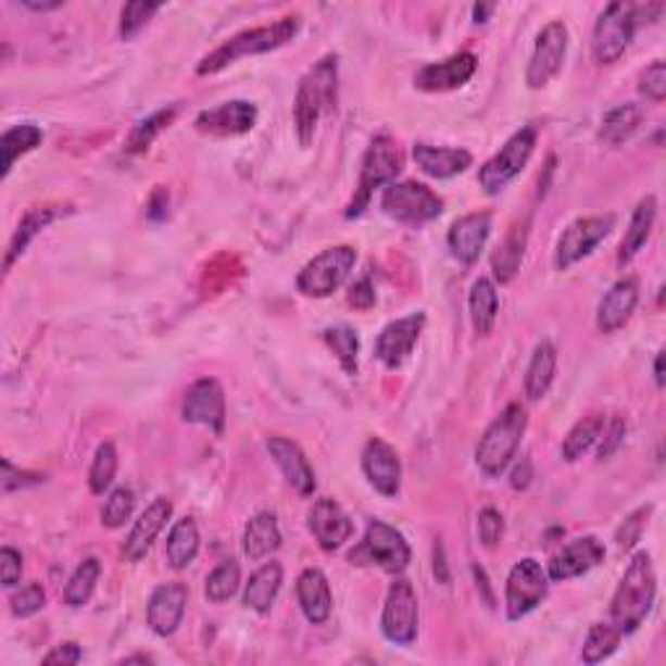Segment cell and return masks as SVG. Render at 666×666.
<instances>
[{
	"mask_svg": "<svg viewBox=\"0 0 666 666\" xmlns=\"http://www.w3.org/2000/svg\"><path fill=\"white\" fill-rule=\"evenodd\" d=\"M339 102V58L326 55L297 84L294 128L302 147H310L323 115H331Z\"/></svg>",
	"mask_w": 666,
	"mask_h": 666,
	"instance_id": "6da1fadb",
	"label": "cell"
},
{
	"mask_svg": "<svg viewBox=\"0 0 666 666\" xmlns=\"http://www.w3.org/2000/svg\"><path fill=\"white\" fill-rule=\"evenodd\" d=\"M654 602H656L654 563H651L649 552H638V555L630 560L623 580H619L615 596H612V606H610L612 625H615L623 636H630V632H636L645 623Z\"/></svg>",
	"mask_w": 666,
	"mask_h": 666,
	"instance_id": "7a4b0ae2",
	"label": "cell"
},
{
	"mask_svg": "<svg viewBox=\"0 0 666 666\" xmlns=\"http://www.w3.org/2000/svg\"><path fill=\"white\" fill-rule=\"evenodd\" d=\"M297 29H300V18L297 16H285L279 22L266 24V26H255V29H246L240 35L229 37L227 42H222L219 48L211 50L201 63H198V76H214L219 71L233 65L240 58L250 55H263V52H272L281 45L292 42Z\"/></svg>",
	"mask_w": 666,
	"mask_h": 666,
	"instance_id": "3957f363",
	"label": "cell"
},
{
	"mask_svg": "<svg viewBox=\"0 0 666 666\" xmlns=\"http://www.w3.org/2000/svg\"><path fill=\"white\" fill-rule=\"evenodd\" d=\"M526 425H529L526 409L520 404H507L500 412V417L487 427L485 435L479 438L477 453H474L479 472L485 477L498 479L507 472V466L516 458L520 440H524Z\"/></svg>",
	"mask_w": 666,
	"mask_h": 666,
	"instance_id": "277c9868",
	"label": "cell"
},
{
	"mask_svg": "<svg viewBox=\"0 0 666 666\" xmlns=\"http://www.w3.org/2000/svg\"><path fill=\"white\" fill-rule=\"evenodd\" d=\"M401 169H404V154H401L399 143H395L391 136H375L370 147H367L365 160H362L357 193H354L352 203H349L347 209L349 219H354V216H360L362 211L367 209L375 190L395 183Z\"/></svg>",
	"mask_w": 666,
	"mask_h": 666,
	"instance_id": "5b68a950",
	"label": "cell"
},
{
	"mask_svg": "<svg viewBox=\"0 0 666 666\" xmlns=\"http://www.w3.org/2000/svg\"><path fill=\"white\" fill-rule=\"evenodd\" d=\"M352 565H378L391 576H401L412 563V546L404 539V533L382 520L367 524L365 539L349 552Z\"/></svg>",
	"mask_w": 666,
	"mask_h": 666,
	"instance_id": "8992f818",
	"label": "cell"
},
{
	"mask_svg": "<svg viewBox=\"0 0 666 666\" xmlns=\"http://www.w3.org/2000/svg\"><path fill=\"white\" fill-rule=\"evenodd\" d=\"M382 214L406 227H422L443 214V198L422 183H391L380 196Z\"/></svg>",
	"mask_w": 666,
	"mask_h": 666,
	"instance_id": "52a82bcc",
	"label": "cell"
},
{
	"mask_svg": "<svg viewBox=\"0 0 666 666\" xmlns=\"http://www.w3.org/2000/svg\"><path fill=\"white\" fill-rule=\"evenodd\" d=\"M533 147H537V130H533L531 125L516 130V134L507 138L505 147L479 169L481 190H485L487 196L503 193V190L524 173V167L529 164L533 154Z\"/></svg>",
	"mask_w": 666,
	"mask_h": 666,
	"instance_id": "ba28073f",
	"label": "cell"
},
{
	"mask_svg": "<svg viewBox=\"0 0 666 666\" xmlns=\"http://www.w3.org/2000/svg\"><path fill=\"white\" fill-rule=\"evenodd\" d=\"M638 26V11L636 5L628 3H610L599 16L596 26H593V58L596 63L612 65L625 55L632 42Z\"/></svg>",
	"mask_w": 666,
	"mask_h": 666,
	"instance_id": "9c48e42d",
	"label": "cell"
},
{
	"mask_svg": "<svg viewBox=\"0 0 666 666\" xmlns=\"http://www.w3.org/2000/svg\"><path fill=\"white\" fill-rule=\"evenodd\" d=\"M380 630L388 643L401 645V649L417 641L419 602L417 591H414V586L406 578H395L391 589H388L386 604H382Z\"/></svg>",
	"mask_w": 666,
	"mask_h": 666,
	"instance_id": "30bf717a",
	"label": "cell"
},
{
	"mask_svg": "<svg viewBox=\"0 0 666 666\" xmlns=\"http://www.w3.org/2000/svg\"><path fill=\"white\" fill-rule=\"evenodd\" d=\"M357 263V250L352 246H336L323 250L313 261L305 263L297 276V289L305 297H328L347 281Z\"/></svg>",
	"mask_w": 666,
	"mask_h": 666,
	"instance_id": "8fae6325",
	"label": "cell"
},
{
	"mask_svg": "<svg viewBox=\"0 0 666 666\" xmlns=\"http://www.w3.org/2000/svg\"><path fill=\"white\" fill-rule=\"evenodd\" d=\"M550 593V576L533 557H524L507 573L505 583V612L511 623L531 615Z\"/></svg>",
	"mask_w": 666,
	"mask_h": 666,
	"instance_id": "7c38bea8",
	"label": "cell"
},
{
	"mask_svg": "<svg viewBox=\"0 0 666 666\" xmlns=\"http://www.w3.org/2000/svg\"><path fill=\"white\" fill-rule=\"evenodd\" d=\"M568 26L563 22L546 24L544 29L539 32L529 68H526V84H529V89H544L546 84L563 71L565 55H568Z\"/></svg>",
	"mask_w": 666,
	"mask_h": 666,
	"instance_id": "4fadbf2b",
	"label": "cell"
},
{
	"mask_svg": "<svg viewBox=\"0 0 666 666\" xmlns=\"http://www.w3.org/2000/svg\"><path fill=\"white\" fill-rule=\"evenodd\" d=\"M615 227V216H586V219H576L560 235L557 250H555V268L557 272H568L578 261L593 253L599 242L606 240V235Z\"/></svg>",
	"mask_w": 666,
	"mask_h": 666,
	"instance_id": "5bb4252c",
	"label": "cell"
},
{
	"mask_svg": "<svg viewBox=\"0 0 666 666\" xmlns=\"http://www.w3.org/2000/svg\"><path fill=\"white\" fill-rule=\"evenodd\" d=\"M183 419L190 425L211 427L214 432L224 430L227 422V401H224V388L219 380L201 378L188 388L186 399H183Z\"/></svg>",
	"mask_w": 666,
	"mask_h": 666,
	"instance_id": "9a60e30c",
	"label": "cell"
},
{
	"mask_svg": "<svg viewBox=\"0 0 666 666\" xmlns=\"http://www.w3.org/2000/svg\"><path fill=\"white\" fill-rule=\"evenodd\" d=\"M425 313H412L406 318L391 321L382 328L378 341H375V357H378L388 370H395L409 360V354L417 347L422 328H425Z\"/></svg>",
	"mask_w": 666,
	"mask_h": 666,
	"instance_id": "2e32d148",
	"label": "cell"
},
{
	"mask_svg": "<svg viewBox=\"0 0 666 666\" xmlns=\"http://www.w3.org/2000/svg\"><path fill=\"white\" fill-rule=\"evenodd\" d=\"M307 529L315 537V542L321 544V550L334 552L352 539L354 524L334 498H321L310 507Z\"/></svg>",
	"mask_w": 666,
	"mask_h": 666,
	"instance_id": "e0dca14e",
	"label": "cell"
},
{
	"mask_svg": "<svg viewBox=\"0 0 666 666\" xmlns=\"http://www.w3.org/2000/svg\"><path fill=\"white\" fill-rule=\"evenodd\" d=\"M188 610V586L180 580L162 583L151 593L147 604V623L160 638L175 636Z\"/></svg>",
	"mask_w": 666,
	"mask_h": 666,
	"instance_id": "ac0fdd59",
	"label": "cell"
},
{
	"mask_svg": "<svg viewBox=\"0 0 666 666\" xmlns=\"http://www.w3.org/2000/svg\"><path fill=\"white\" fill-rule=\"evenodd\" d=\"M362 472L373 490H378L382 498H395L401 490V458L393 445L386 440L373 438L367 440L365 451H362Z\"/></svg>",
	"mask_w": 666,
	"mask_h": 666,
	"instance_id": "d6986e66",
	"label": "cell"
},
{
	"mask_svg": "<svg viewBox=\"0 0 666 666\" xmlns=\"http://www.w3.org/2000/svg\"><path fill=\"white\" fill-rule=\"evenodd\" d=\"M259 108L246 99H233L214 110H203L196 117V128L206 136H242L255 128Z\"/></svg>",
	"mask_w": 666,
	"mask_h": 666,
	"instance_id": "ffe728a7",
	"label": "cell"
},
{
	"mask_svg": "<svg viewBox=\"0 0 666 666\" xmlns=\"http://www.w3.org/2000/svg\"><path fill=\"white\" fill-rule=\"evenodd\" d=\"M492 229L490 211H474V214L461 216L448 229V248H451L453 259H458L466 266L479 261L481 250L487 246V237Z\"/></svg>",
	"mask_w": 666,
	"mask_h": 666,
	"instance_id": "44dd1931",
	"label": "cell"
},
{
	"mask_svg": "<svg viewBox=\"0 0 666 666\" xmlns=\"http://www.w3.org/2000/svg\"><path fill=\"white\" fill-rule=\"evenodd\" d=\"M604 555H606L604 544L599 542L596 537L573 539L570 544H565L563 550L552 557L546 576H550V580H557V583L560 580L586 576V573L596 568L599 563H604Z\"/></svg>",
	"mask_w": 666,
	"mask_h": 666,
	"instance_id": "7402d4cb",
	"label": "cell"
},
{
	"mask_svg": "<svg viewBox=\"0 0 666 666\" xmlns=\"http://www.w3.org/2000/svg\"><path fill=\"white\" fill-rule=\"evenodd\" d=\"M477 74V55L472 52H458L451 55L448 61L430 63L425 68H419V74L414 76V84L422 91H453L461 89L464 84H469V78Z\"/></svg>",
	"mask_w": 666,
	"mask_h": 666,
	"instance_id": "603a6c76",
	"label": "cell"
},
{
	"mask_svg": "<svg viewBox=\"0 0 666 666\" xmlns=\"http://www.w3.org/2000/svg\"><path fill=\"white\" fill-rule=\"evenodd\" d=\"M169 518H173V503H169L167 498H156L154 503L138 516L134 529H130L128 537H125L123 555L128 557L130 563H138V560L147 557L151 544L156 542V537L164 531Z\"/></svg>",
	"mask_w": 666,
	"mask_h": 666,
	"instance_id": "cb8c5ba5",
	"label": "cell"
},
{
	"mask_svg": "<svg viewBox=\"0 0 666 666\" xmlns=\"http://www.w3.org/2000/svg\"><path fill=\"white\" fill-rule=\"evenodd\" d=\"M266 448L268 453H272V458L276 461V466H279L281 474H285V479L297 492L305 494V498L315 492V472L313 466H310L305 453H302V448L297 445L294 440L281 438V435H272V438L266 440Z\"/></svg>",
	"mask_w": 666,
	"mask_h": 666,
	"instance_id": "d4e9b609",
	"label": "cell"
},
{
	"mask_svg": "<svg viewBox=\"0 0 666 666\" xmlns=\"http://www.w3.org/2000/svg\"><path fill=\"white\" fill-rule=\"evenodd\" d=\"M638 297H641V289H638V279L632 276H625L619 279L615 287L610 289L602 297L596 307V328L602 334H615L625 323L630 321V315L636 313Z\"/></svg>",
	"mask_w": 666,
	"mask_h": 666,
	"instance_id": "484cf974",
	"label": "cell"
},
{
	"mask_svg": "<svg viewBox=\"0 0 666 666\" xmlns=\"http://www.w3.org/2000/svg\"><path fill=\"white\" fill-rule=\"evenodd\" d=\"M297 602H300L302 615L310 625L326 623L334 610V593L326 573L321 568L302 570L300 578H297Z\"/></svg>",
	"mask_w": 666,
	"mask_h": 666,
	"instance_id": "4316f807",
	"label": "cell"
},
{
	"mask_svg": "<svg viewBox=\"0 0 666 666\" xmlns=\"http://www.w3.org/2000/svg\"><path fill=\"white\" fill-rule=\"evenodd\" d=\"M412 156L422 173L435 177V180H451V177L466 173L474 162V156L466 149L430 147V143H414Z\"/></svg>",
	"mask_w": 666,
	"mask_h": 666,
	"instance_id": "83f0119b",
	"label": "cell"
},
{
	"mask_svg": "<svg viewBox=\"0 0 666 666\" xmlns=\"http://www.w3.org/2000/svg\"><path fill=\"white\" fill-rule=\"evenodd\" d=\"M281 583H285V568H281L279 563H274V560L272 563H263L246 583L242 602H246L248 610L266 615V612H272L276 599H279Z\"/></svg>",
	"mask_w": 666,
	"mask_h": 666,
	"instance_id": "f1b7e54d",
	"label": "cell"
},
{
	"mask_svg": "<svg viewBox=\"0 0 666 666\" xmlns=\"http://www.w3.org/2000/svg\"><path fill=\"white\" fill-rule=\"evenodd\" d=\"M526 240H529V219L516 222L511 227V233L505 235V240L500 242L498 250L492 253V274L500 285L516 279L520 261L526 253Z\"/></svg>",
	"mask_w": 666,
	"mask_h": 666,
	"instance_id": "f546056e",
	"label": "cell"
},
{
	"mask_svg": "<svg viewBox=\"0 0 666 666\" xmlns=\"http://www.w3.org/2000/svg\"><path fill=\"white\" fill-rule=\"evenodd\" d=\"M555 375H557V349L552 341L544 339L533 347L529 367H526L524 388H526V395H529V401L544 399L546 391L552 388Z\"/></svg>",
	"mask_w": 666,
	"mask_h": 666,
	"instance_id": "4dcf8cb0",
	"label": "cell"
},
{
	"mask_svg": "<svg viewBox=\"0 0 666 666\" xmlns=\"http://www.w3.org/2000/svg\"><path fill=\"white\" fill-rule=\"evenodd\" d=\"M281 546V529L274 513H259L248 520L246 533H242V550L250 560L272 557Z\"/></svg>",
	"mask_w": 666,
	"mask_h": 666,
	"instance_id": "1f68e13d",
	"label": "cell"
},
{
	"mask_svg": "<svg viewBox=\"0 0 666 666\" xmlns=\"http://www.w3.org/2000/svg\"><path fill=\"white\" fill-rule=\"evenodd\" d=\"M201 550V533L193 518H180L175 520V526L169 529L167 546H164V557H167L169 568L173 570H186L188 565H193V560Z\"/></svg>",
	"mask_w": 666,
	"mask_h": 666,
	"instance_id": "d6a6232c",
	"label": "cell"
},
{
	"mask_svg": "<svg viewBox=\"0 0 666 666\" xmlns=\"http://www.w3.org/2000/svg\"><path fill=\"white\" fill-rule=\"evenodd\" d=\"M654 224H656V198L645 196L636 206V211H632L630 227L623 237V246H619V263H630L638 253H641L645 242H649L651 233H654Z\"/></svg>",
	"mask_w": 666,
	"mask_h": 666,
	"instance_id": "836d02e7",
	"label": "cell"
},
{
	"mask_svg": "<svg viewBox=\"0 0 666 666\" xmlns=\"http://www.w3.org/2000/svg\"><path fill=\"white\" fill-rule=\"evenodd\" d=\"M498 307H500L498 287L481 276V279L472 285V294H469V313H472L474 331L479 336H490L494 321H498Z\"/></svg>",
	"mask_w": 666,
	"mask_h": 666,
	"instance_id": "e575fe53",
	"label": "cell"
},
{
	"mask_svg": "<svg viewBox=\"0 0 666 666\" xmlns=\"http://www.w3.org/2000/svg\"><path fill=\"white\" fill-rule=\"evenodd\" d=\"M643 123V110L638 104H619V108L610 110L604 115L602 128H599V138L610 147H619L628 138L641 128Z\"/></svg>",
	"mask_w": 666,
	"mask_h": 666,
	"instance_id": "d590c367",
	"label": "cell"
},
{
	"mask_svg": "<svg viewBox=\"0 0 666 666\" xmlns=\"http://www.w3.org/2000/svg\"><path fill=\"white\" fill-rule=\"evenodd\" d=\"M39 143H42V128H37V125L32 123L13 125V128L5 130L3 138H0V151H3V177L11 175L16 160H22L24 154L35 151Z\"/></svg>",
	"mask_w": 666,
	"mask_h": 666,
	"instance_id": "8d00e7d4",
	"label": "cell"
},
{
	"mask_svg": "<svg viewBox=\"0 0 666 666\" xmlns=\"http://www.w3.org/2000/svg\"><path fill=\"white\" fill-rule=\"evenodd\" d=\"M602 430H604V417H599V414H591V417L576 422V427H573L563 443V458L568 461V464H576L578 458H583L586 453L599 443Z\"/></svg>",
	"mask_w": 666,
	"mask_h": 666,
	"instance_id": "74e56055",
	"label": "cell"
},
{
	"mask_svg": "<svg viewBox=\"0 0 666 666\" xmlns=\"http://www.w3.org/2000/svg\"><path fill=\"white\" fill-rule=\"evenodd\" d=\"M58 214H61V211H58V209L45 206V209H32L29 214L24 216L22 224H18L16 235H13V240H11L9 255H5V268H11V266H13V261H16L18 255L24 253L26 246H29V242L35 240V237H37L39 233H42V229L48 227V224H50L52 219H55Z\"/></svg>",
	"mask_w": 666,
	"mask_h": 666,
	"instance_id": "f35d334b",
	"label": "cell"
},
{
	"mask_svg": "<svg viewBox=\"0 0 666 666\" xmlns=\"http://www.w3.org/2000/svg\"><path fill=\"white\" fill-rule=\"evenodd\" d=\"M99 576H102V565H99V560L97 557L84 560V563L74 570V576L68 578V583H65V591H63L65 604L74 606V610L89 604L91 593H95L97 589Z\"/></svg>",
	"mask_w": 666,
	"mask_h": 666,
	"instance_id": "ab89813d",
	"label": "cell"
},
{
	"mask_svg": "<svg viewBox=\"0 0 666 666\" xmlns=\"http://www.w3.org/2000/svg\"><path fill=\"white\" fill-rule=\"evenodd\" d=\"M623 632H619L612 623H599L591 625L589 636H586L583 651H580V658L583 664H599L604 658H610L619 649V641H623Z\"/></svg>",
	"mask_w": 666,
	"mask_h": 666,
	"instance_id": "60d3db41",
	"label": "cell"
},
{
	"mask_svg": "<svg viewBox=\"0 0 666 666\" xmlns=\"http://www.w3.org/2000/svg\"><path fill=\"white\" fill-rule=\"evenodd\" d=\"M175 117H177V108L173 104V108H164L160 112H154V115H149L147 121L136 123L134 130H130L128 141H125V151H128V154H143V151L154 143V138L160 136Z\"/></svg>",
	"mask_w": 666,
	"mask_h": 666,
	"instance_id": "b9f144b4",
	"label": "cell"
},
{
	"mask_svg": "<svg viewBox=\"0 0 666 666\" xmlns=\"http://www.w3.org/2000/svg\"><path fill=\"white\" fill-rule=\"evenodd\" d=\"M323 341L331 347V352L344 367L347 375H357V354H360V336L349 326H334L323 331Z\"/></svg>",
	"mask_w": 666,
	"mask_h": 666,
	"instance_id": "7bdbcfd3",
	"label": "cell"
},
{
	"mask_svg": "<svg viewBox=\"0 0 666 666\" xmlns=\"http://www.w3.org/2000/svg\"><path fill=\"white\" fill-rule=\"evenodd\" d=\"M240 589V565L237 560H222L206 578V599L211 604L229 602Z\"/></svg>",
	"mask_w": 666,
	"mask_h": 666,
	"instance_id": "ee69618b",
	"label": "cell"
},
{
	"mask_svg": "<svg viewBox=\"0 0 666 666\" xmlns=\"http://www.w3.org/2000/svg\"><path fill=\"white\" fill-rule=\"evenodd\" d=\"M117 474V451L112 443H102L91 458L89 469V490L95 494H104L112 487Z\"/></svg>",
	"mask_w": 666,
	"mask_h": 666,
	"instance_id": "f6af8a7d",
	"label": "cell"
},
{
	"mask_svg": "<svg viewBox=\"0 0 666 666\" xmlns=\"http://www.w3.org/2000/svg\"><path fill=\"white\" fill-rule=\"evenodd\" d=\"M162 9V3H147V0H134V3H125L121 11V37L128 42L134 39L138 32L147 26L151 18L156 16Z\"/></svg>",
	"mask_w": 666,
	"mask_h": 666,
	"instance_id": "bcb514c9",
	"label": "cell"
},
{
	"mask_svg": "<svg viewBox=\"0 0 666 666\" xmlns=\"http://www.w3.org/2000/svg\"><path fill=\"white\" fill-rule=\"evenodd\" d=\"M136 507V494L128 487H117V490L110 492L108 503L102 507V524L108 529H121L125 526V520L134 516Z\"/></svg>",
	"mask_w": 666,
	"mask_h": 666,
	"instance_id": "7dc6e473",
	"label": "cell"
},
{
	"mask_svg": "<svg viewBox=\"0 0 666 666\" xmlns=\"http://www.w3.org/2000/svg\"><path fill=\"white\" fill-rule=\"evenodd\" d=\"M45 589L39 583H26L11 596V612L13 617H32L45 610Z\"/></svg>",
	"mask_w": 666,
	"mask_h": 666,
	"instance_id": "c3c4849f",
	"label": "cell"
},
{
	"mask_svg": "<svg viewBox=\"0 0 666 666\" xmlns=\"http://www.w3.org/2000/svg\"><path fill=\"white\" fill-rule=\"evenodd\" d=\"M477 533H479V542L485 544L487 550H494V546L503 542L505 520L503 516H500V511H494V507H485L477 518Z\"/></svg>",
	"mask_w": 666,
	"mask_h": 666,
	"instance_id": "681fc988",
	"label": "cell"
},
{
	"mask_svg": "<svg viewBox=\"0 0 666 666\" xmlns=\"http://www.w3.org/2000/svg\"><path fill=\"white\" fill-rule=\"evenodd\" d=\"M641 95H645V99H651V102H664L666 97V65L664 61H654L649 65V68L641 74Z\"/></svg>",
	"mask_w": 666,
	"mask_h": 666,
	"instance_id": "f907efd6",
	"label": "cell"
},
{
	"mask_svg": "<svg viewBox=\"0 0 666 666\" xmlns=\"http://www.w3.org/2000/svg\"><path fill=\"white\" fill-rule=\"evenodd\" d=\"M649 516H651V505H645V507H638L636 513H630V516L625 518V524L617 529L619 550H630V546L641 539V531Z\"/></svg>",
	"mask_w": 666,
	"mask_h": 666,
	"instance_id": "816d5d0a",
	"label": "cell"
},
{
	"mask_svg": "<svg viewBox=\"0 0 666 666\" xmlns=\"http://www.w3.org/2000/svg\"><path fill=\"white\" fill-rule=\"evenodd\" d=\"M625 432H628V422L623 417H612L610 425H604L602 445H599V461H606L612 453H617V448L625 443Z\"/></svg>",
	"mask_w": 666,
	"mask_h": 666,
	"instance_id": "f5cc1de1",
	"label": "cell"
},
{
	"mask_svg": "<svg viewBox=\"0 0 666 666\" xmlns=\"http://www.w3.org/2000/svg\"><path fill=\"white\" fill-rule=\"evenodd\" d=\"M22 570H24L22 552H16L13 546H3V550H0V580H3L5 589H13V586L22 580Z\"/></svg>",
	"mask_w": 666,
	"mask_h": 666,
	"instance_id": "db71d44e",
	"label": "cell"
},
{
	"mask_svg": "<svg viewBox=\"0 0 666 666\" xmlns=\"http://www.w3.org/2000/svg\"><path fill=\"white\" fill-rule=\"evenodd\" d=\"M375 287L370 281V276H362V279L354 281L352 287H349V305H354L357 310H370L375 305Z\"/></svg>",
	"mask_w": 666,
	"mask_h": 666,
	"instance_id": "11a10c76",
	"label": "cell"
},
{
	"mask_svg": "<svg viewBox=\"0 0 666 666\" xmlns=\"http://www.w3.org/2000/svg\"><path fill=\"white\" fill-rule=\"evenodd\" d=\"M42 481V477L39 474H32V472H16L11 466V461H3V490L11 492L16 490V487H29V485H39Z\"/></svg>",
	"mask_w": 666,
	"mask_h": 666,
	"instance_id": "9f6ffc18",
	"label": "cell"
},
{
	"mask_svg": "<svg viewBox=\"0 0 666 666\" xmlns=\"http://www.w3.org/2000/svg\"><path fill=\"white\" fill-rule=\"evenodd\" d=\"M81 658H84L81 645L74 643V641H68V643L55 645V649H52L50 654L42 658V662L45 664H78V662H81Z\"/></svg>",
	"mask_w": 666,
	"mask_h": 666,
	"instance_id": "6f0895ef",
	"label": "cell"
},
{
	"mask_svg": "<svg viewBox=\"0 0 666 666\" xmlns=\"http://www.w3.org/2000/svg\"><path fill=\"white\" fill-rule=\"evenodd\" d=\"M167 206H169V193L164 188H156L149 198V211H147L149 219L154 222L164 219V216H167Z\"/></svg>",
	"mask_w": 666,
	"mask_h": 666,
	"instance_id": "680465c9",
	"label": "cell"
},
{
	"mask_svg": "<svg viewBox=\"0 0 666 666\" xmlns=\"http://www.w3.org/2000/svg\"><path fill=\"white\" fill-rule=\"evenodd\" d=\"M533 472H531V461L529 458H520L516 464V469L511 474V485L513 490H526V487L531 485Z\"/></svg>",
	"mask_w": 666,
	"mask_h": 666,
	"instance_id": "91938a15",
	"label": "cell"
},
{
	"mask_svg": "<svg viewBox=\"0 0 666 666\" xmlns=\"http://www.w3.org/2000/svg\"><path fill=\"white\" fill-rule=\"evenodd\" d=\"M435 576L440 578V583H448L451 580V576H448V563H445V555H443V546L435 544Z\"/></svg>",
	"mask_w": 666,
	"mask_h": 666,
	"instance_id": "94428289",
	"label": "cell"
},
{
	"mask_svg": "<svg viewBox=\"0 0 666 666\" xmlns=\"http://www.w3.org/2000/svg\"><path fill=\"white\" fill-rule=\"evenodd\" d=\"M492 11H494V5H492V3H479V5H474V18H477V24H485V22H487V16H490Z\"/></svg>",
	"mask_w": 666,
	"mask_h": 666,
	"instance_id": "6125c7cd",
	"label": "cell"
},
{
	"mask_svg": "<svg viewBox=\"0 0 666 666\" xmlns=\"http://www.w3.org/2000/svg\"><path fill=\"white\" fill-rule=\"evenodd\" d=\"M654 375H656V386H658V388H664V352H658V354H656Z\"/></svg>",
	"mask_w": 666,
	"mask_h": 666,
	"instance_id": "be15d7a7",
	"label": "cell"
},
{
	"mask_svg": "<svg viewBox=\"0 0 666 666\" xmlns=\"http://www.w3.org/2000/svg\"><path fill=\"white\" fill-rule=\"evenodd\" d=\"M24 9H29V11H55V9H61V3H24Z\"/></svg>",
	"mask_w": 666,
	"mask_h": 666,
	"instance_id": "e7e4bbea",
	"label": "cell"
}]
</instances>
